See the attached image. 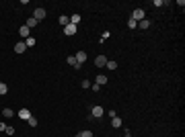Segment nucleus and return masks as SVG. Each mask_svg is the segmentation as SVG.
<instances>
[{
	"label": "nucleus",
	"instance_id": "2",
	"mask_svg": "<svg viewBox=\"0 0 185 137\" xmlns=\"http://www.w3.org/2000/svg\"><path fill=\"white\" fill-rule=\"evenodd\" d=\"M103 115H105L103 106H92V108H90V119H101Z\"/></svg>",
	"mask_w": 185,
	"mask_h": 137
},
{
	"label": "nucleus",
	"instance_id": "26",
	"mask_svg": "<svg viewBox=\"0 0 185 137\" xmlns=\"http://www.w3.org/2000/svg\"><path fill=\"white\" fill-rule=\"evenodd\" d=\"M4 129H6V125H4L2 121H0V131H4Z\"/></svg>",
	"mask_w": 185,
	"mask_h": 137
},
{
	"label": "nucleus",
	"instance_id": "13",
	"mask_svg": "<svg viewBox=\"0 0 185 137\" xmlns=\"http://www.w3.org/2000/svg\"><path fill=\"white\" fill-rule=\"evenodd\" d=\"M66 61H68V63H70L72 67H80V63L76 61V57H74V55H68V59H66Z\"/></svg>",
	"mask_w": 185,
	"mask_h": 137
},
{
	"label": "nucleus",
	"instance_id": "12",
	"mask_svg": "<svg viewBox=\"0 0 185 137\" xmlns=\"http://www.w3.org/2000/svg\"><path fill=\"white\" fill-rule=\"evenodd\" d=\"M95 84H99V86H105V84H107V76H105V74H99Z\"/></svg>",
	"mask_w": 185,
	"mask_h": 137
},
{
	"label": "nucleus",
	"instance_id": "14",
	"mask_svg": "<svg viewBox=\"0 0 185 137\" xmlns=\"http://www.w3.org/2000/svg\"><path fill=\"white\" fill-rule=\"evenodd\" d=\"M138 27H140V29H148V27H150V20H148V18L140 20V22H138Z\"/></svg>",
	"mask_w": 185,
	"mask_h": 137
},
{
	"label": "nucleus",
	"instance_id": "17",
	"mask_svg": "<svg viewBox=\"0 0 185 137\" xmlns=\"http://www.w3.org/2000/svg\"><path fill=\"white\" fill-rule=\"evenodd\" d=\"M2 115H4V119H10L14 112H12V108H4V110H2Z\"/></svg>",
	"mask_w": 185,
	"mask_h": 137
},
{
	"label": "nucleus",
	"instance_id": "1",
	"mask_svg": "<svg viewBox=\"0 0 185 137\" xmlns=\"http://www.w3.org/2000/svg\"><path fill=\"white\" fill-rule=\"evenodd\" d=\"M130 18H134L136 22L144 20V18H146V12H144V8H134V10H132V16H130Z\"/></svg>",
	"mask_w": 185,
	"mask_h": 137
},
{
	"label": "nucleus",
	"instance_id": "18",
	"mask_svg": "<svg viewBox=\"0 0 185 137\" xmlns=\"http://www.w3.org/2000/svg\"><path fill=\"white\" fill-rule=\"evenodd\" d=\"M70 22H72V25H78V22H80V14H72L70 16Z\"/></svg>",
	"mask_w": 185,
	"mask_h": 137
},
{
	"label": "nucleus",
	"instance_id": "6",
	"mask_svg": "<svg viewBox=\"0 0 185 137\" xmlns=\"http://www.w3.org/2000/svg\"><path fill=\"white\" fill-rule=\"evenodd\" d=\"M105 63H107V57H105V55H97V57H95V65H97V67H103Z\"/></svg>",
	"mask_w": 185,
	"mask_h": 137
},
{
	"label": "nucleus",
	"instance_id": "21",
	"mask_svg": "<svg viewBox=\"0 0 185 137\" xmlns=\"http://www.w3.org/2000/svg\"><path fill=\"white\" fill-rule=\"evenodd\" d=\"M27 123H29V125H31V127H37V119H35V117H33V115H31V117H29V119H27Z\"/></svg>",
	"mask_w": 185,
	"mask_h": 137
},
{
	"label": "nucleus",
	"instance_id": "27",
	"mask_svg": "<svg viewBox=\"0 0 185 137\" xmlns=\"http://www.w3.org/2000/svg\"><path fill=\"white\" fill-rule=\"evenodd\" d=\"M76 137H80V135H76Z\"/></svg>",
	"mask_w": 185,
	"mask_h": 137
},
{
	"label": "nucleus",
	"instance_id": "22",
	"mask_svg": "<svg viewBox=\"0 0 185 137\" xmlns=\"http://www.w3.org/2000/svg\"><path fill=\"white\" fill-rule=\"evenodd\" d=\"M128 27H130V29H136V27H138V22H136L134 18H130V20H128Z\"/></svg>",
	"mask_w": 185,
	"mask_h": 137
},
{
	"label": "nucleus",
	"instance_id": "5",
	"mask_svg": "<svg viewBox=\"0 0 185 137\" xmlns=\"http://www.w3.org/2000/svg\"><path fill=\"white\" fill-rule=\"evenodd\" d=\"M29 31H31V29H29L27 25H23V27L19 29V35H21L23 39H27V37H31V35H29Z\"/></svg>",
	"mask_w": 185,
	"mask_h": 137
},
{
	"label": "nucleus",
	"instance_id": "23",
	"mask_svg": "<svg viewBox=\"0 0 185 137\" xmlns=\"http://www.w3.org/2000/svg\"><path fill=\"white\" fill-rule=\"evenodd\" d=\"M78 135H80V137H92V131L86 129V131H82V133H78Z\"/></svg>",
	"mask_w": 185,
	"mask_h": 137
},
{
	"label": "nucleus",
	"instance_id": "11",
	"mask_svg": "<svg viewBox=\"0 0 185 137\" xmlns=\"http://www.w3.org/2000/svg\"><path fill=\"white\" fill-rule=\"evenodd\" d=\"M58 22H60L62 27H66V25H70V16H66V14H62V16L58 18Z\"/></svg>",
	"mask_w": 185,
	"mask_h": 137
},
{
	"label": "nucleus",
	"instance_id": "7",
	"mask_svg": "<svg viewBox=\"0 0 185 137\" xmlns=\"http://www.w3.org/2000/svg\"><path fill=\"white\" fill-rule=\"evenodd\" d=\"M25 49H27V45H25V41H19V43L14 45V51H17V53H25Z\"/></svg>",
	"mask_w": 185,
	"mask_h": 137
},
{
	"label": "nucleus",
	"instance_id": "8",
	"mask_svg": "<svg viewBox=\"0 0 185 137\" xmlns=\"http://www.w3.org/2000/svg\"><path fill=\"white\" fill-rule=\"evenodd\" d=\"M121 125H124V121H121L119 117H113V119H111V127H113V129H119Z\"/></svg>",
	"mask_w": 185,
	"mask_h": 137
},
{
	"label": "nucleus",
	"instance_id": "16",
	"mask_svg": "<svg viewBox=\"0 0 185 137\" xmlns=\"http://www.w3.org/2000/svg\"><path fill=\"white\" fill-rule=\"evenodd\" d=\"M6 92H8V86H6L4 82H0V96H4Z\"/></svg>",
	"mask_w": 185,
	"mask_h": 137
},
{
	"label": "nucleus",
	"instance_id": "20",
	"mask_svg": "<svg viewBox=\"0 0 185 137\" xmlns=\"http://www.w3.org/2000/svg\"><path fill=\"white\" fill-rule=\"evenodd\" d=\"M25 45H27V47H33V45H35V39H33V37H27V39H25Z\"/></svg>",
	"mask_w": 185,
	"mask_h": 137
},
{
	"label": "nucleus",
	"instance_id": "24",
	"mask_svg": "<svg viewBox=\"0 0 185 137\" xmlns=\"http://www.w3.org/2000/svg\"><path fill=\"white\" fill-rule=\"evenodd\" d=\"M4 131H6L8 135H14V127H8V125H6V129H4Z\"/></svg>",
	"mask_w": 185,
	"mask_h": 137
},
{
	"label": "nucleus",
	"instance_id": "9",
	"mask_svg": "<svg viewBox=\"0 0 185 137\" xmlns=\"http://www.w3.org/2000/svg\"><path fill=\"white\" fill-rule=\"evenodd\" d=\"M29 117H31V112H29V108H21V110H19V119H25V121H27Z\"/></svg>",
	"mask_w": 185,
	"mask_h": 137
},
{
	"label": "nucleus",
	"instance_id": "25",
	"mask_svg": "<svg viewBox=\"0 0 185 137\" xmlns=\"http://www.w3.org/2000/svg\"><path fill=\"white\" fill-rule=\"evenodd\" d=\"M82 88H90V82L88 80H82Z\"/></svg>",
	"mask_w": 185,
	"mask_h": 137
},
{
	"label": "nucleus",
	"instance_id": "3",
	"mask_svg": "<svg viewBox=\"0 0 185 137\" xmlns=\"http://www.w3.org/2000/svg\"><path fill=\"white\" fill-rule=\"evenodd\" d=\"M33 18L39 22V20H43L45 18V8H41V6H37L35 10H33Z\"/></svg>",
	"mask_w": 185,
	"mask_h": 137
},
{
	"label": "nucleus",
	"instance_id": "10",
	"mask_svg": "<svg viewBox=\"0 0 185 137\" xmlns=\"http://www.w3.org/2000/svg\"><path fill=\"white\" fill-rule=\"evenodd\" d=\"M74 57H76V61H78V63H80V65H82V63H84V61H86V53H84V51H78V53H76V55H74Z\"/></svg>",
	"mask_w": 185,
	"mask_h": 137
},
{
	"label": "nucleus",
	"instance_id": "4",
	"mask_svg": "<svg viewBox=\"0 0 185 137\" xmlns=\"http://www.w3.org/2000/svg\"><path fill=\"white\" fill-rule=\"evenodd\" d=\"M64 33H66L68 37L76 35V25H72V22H70V25H66V27H64Z\"/></svg>",
	"mask_w": 185,
	"mask_h": 137
},
{
	"label": "nucleus",
	"instance_id": "19",
	"mask_svg": "<svg viewBox=\"0 0 185 137\" xmlns=\"http://www.w3.org/2000/svg\"><path fill=\"white\" fill-rule=\"evenodd\" d=\"M105 67H107V70H115V67H117V63H115V61H109V59H107Z\"/></svg>",
	"mask_w": 185,
	"mask_h": 137
},
{
	"label": "nucleus",
	"instance_id": "15",
	"mask_svg": "<svg viewBox=\"0 0 185 137\" xmlns=\"http://www.w3.org/2000/svg\"><path fill=\"white\" fill-rule=\"evenodd\" d=\"M25 25H27L29 29H33V27H37V20H35V18L31 16V18H27V22H25Z\"/></svg>",
	"mask_w": 185,
	"mask_h": 137
}]
</instances>
